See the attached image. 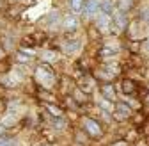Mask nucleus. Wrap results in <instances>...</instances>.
<instances>
[{
    "label": "nucleus",
    "instance_id": "nucleus-1",
    "mask_svg": "<svg viewBox=\"0 0 149 146\" xmlns=\"http://www.w3.org/2000/svg\"><path fill=\"white\" fill-rule=\"evenodd\" d=\"M36 79H37V82H39V86L45 87V89H52V87L55 86V82H57L55 71H53L50 66H46V64H41L39 68H37Z\"/></svg>",
    "mask_w": 149,
    "mask_h": 146
},
{
    "label": "nucleus",
    "instance_id": "nucleus-2",
    "mask_svg": "<svg viewBox=\"0 0 149 146\" xmlns=\"http://www.w3.org/2000/svg\"><path fill=\"white\" fill-rule=\"evenodd\" d=\"M82 128L84 132L92 137V139H100L103 135V128H101V125L94 119V118H89V116H84L82 118Z\"/></svg>",
    "mask_w": 149,
    "mask_h": 146
},
{
    "label": "nucleus",
    "instance_id": "nucleus-3",
    "mask_svg": "<svg viewBox=\"0 0 149 146\" xmlns=\"http://www.w3.org/2000/svg\"><path fill=\"white\" fill-rule=\"evenodd\" d=\"M112 25L121 32L126 30L128 29V13H124L121 9H116V13L112 14Z\"/></svg>",
    "mask_w": 149,
    "mask_h": 146
},
{
    "label": "nucleus",
    "instance_id": "nucleus-4",
    "mask_svg": "<svg viewBox=\"0 0 149 146\" xmlns=\"http://www.w3.org/2000/svg\"><path fill=\"white\" fill-rule=\"evenodd\" d=\"M61 48L64 53H68V55H71V53H77L80 48H82V39L78 38H68L61 43Z\"/></svg>",
    "mask_w": 149,
    "mask_h": 146
},
{
    "label": "nucleus",
    "instance_id": "nucleus-5",
    "mask_svg": "<svg viewBox=\"0 0 149 146\" xmlns=\"http://www.w3.org/2000/svg\"><path fill=\"white\" fill-rule=\"evenodd\" d=\"M114 118L123 121V119H128L130 116H132V107H130V103L126 102H116V109H114Z\"/></svg>",
    "mask_w": 149,
    "mask_h": 146
},
{
    "label": "nucleus",
    "instance_id": "nucleus-6",
    "mask_svg": "<svg viewBox=\"0 0 149 146\" xmlns=\"http://www.w3.org/2000/svg\"><path fill=\"white\" fill-rule=\"evenodd\" d=\"M78 25H80V20H78V16L71 13V14H66L62 18V29L68 30V32H74V30H78Z\"/></svg>",
    "mask_w": 149,
    "mask_h": 146
},
{
    "label": "nucleus",
    "instance_id": "nucleus-7",
    "mask_svg": "<svg viewBox=\"0 0 149 146\" xmlns=\"http://www.w3.org/2000/svg\"><path fill=\"white\" fill-rule=\"evenodd\" d=\"M100 2H101V0H85L84 16L85 18H96L98 13H100Z\"/></svg>",
    "mask_w": 149,
    "mask_h": 146
},
{
    "label": "nucleus",
    "instance_id": "nucleus-8",
    "mask_svg": "<svg viewBox=\"0 0 149 146\" xmlns=\"http://www.w3.org/2000/svg\"><path fill=\"white\" fill-rule=\"evenodd\" d=\"M110 25H112V16H107V14H103V13H100L98 16H96V29L100 30V32H108L110 30Z\"/></svg>",
    "mask_w": 149,
    "mask_h": 146
},
{
    "label": "nucleus",
    "instance_id": "nucleus-9",
    "mask_svg": "<svg viewBox=\"0 0 149 146\" xmlns=\"http://www.w3.org/2000/svg\"><path fill=\"white\" fill-rule=\"evenodd\" d=\"M116 9H117V2H116V0H101V2H100V13H103L107 16H112L116 13Z\"/></svg>",
    "mask_w": 149,
    "mask_h": 146
},
{
    "label": "nucleus",
    "instance_id": "nucleus-10",
    "mask_svg": "<svg viewBox=\"0 0 149 146\" xmlns=\"http://www.w3.org/2000/svg\"><path fill=\"white\" fill-rule=\"evenodd\" d=\"M100 89H101V95H103L105 100L116 102V91H114V86H112V84H105V86H101Z\"/></svg>",
    "mask_w": 149,
    "mask_h": 146
},
{
    "label": "nucleus",
    "instance_id": "nucleus-11",
    "mask_svg": "<svg viewBox=\"0 0 149 146\" xmlns=\"http://www.w3.org/2000/svg\"><path fill=\"white\" fill-rule=\"evenodd\" d=\"M121 91H123L124 95H133L135 91H137V84L133 80H130V79H124L121 82Z\"/></svg>",
    "mask_w": 149,
    "mask_h": 146
},
{
    "label": "nucleus",
    "instance_id": "nucleus-12",
    "mask_svg": "<svg viewBox=\"0 0 149 146\" xmlns=\"http://www.w3.org/2000/svg\"><path fill=\"white\" fill-rule=\"evenodd\" d=\"M68 6H69L71 13L78 14V13H84V6H85V0H68Z\"/></svg>",
    "mask_w": 149,
    "mask_h": 146
},
{
    "label": "nucleus",
    "instance_id": "nucleus-13",
    "mask_svg": "<svg viewBox=\"0 0 149 146\" xmlns=\"http://www.w3.org/2000/svg\"><path fill=\"white\" fill-rule=\"evenodd\" d=\"M119 53V48H116V46H110V45H103V48H101V52H100V55L101 57H112V55H117Z\"/></svg>",
    "mask_w": 149,
    "mask_h": 146
},
{
    "label": "nucleus",
    "instance_id": "nucleus-14",
    "mask_svg": "<svg viewBox=\"0 0 149 146\" xmlns=\"http://www.w3.org/2000/svg\"><path fill=\"white\" fill-rule=\"evenodd\" d=\"M116 2H117V9H121L124 13H128L135 6V0H116Z\"/></svg>",
    "mask_w": 149,
    "mask_h": 146
},
{
    "label": "nucleus",
    "instance_id": "nucleus-15",
    "mask_svg": "<svg viewBox=\"0 0 149 146\" xmlns=\"http://www.w3.org/2000/svg\"><path fill=\"white\" fill-rule=\"evenodd\" d=\"M139 20L149 25V6H146V7H142V9L139 11Z\"/></svg>",
    "mask_w": 149,
    "mask_h": 146
},
{
    "label": "nucleus",
    "instance_id": "nucleus-16",
    "mask_svg": "<svg viewBox=\"0 0 149 146\" xmlns=\"http://www.w3.org/2000/svg\"><path fill=\"white\" fill-rule=\"evenodd\" d=\"M0 146H14V139H11V137H0Z\"/></svg>",
    "mask_w": 149,
    "mask_h": 146
},
{
    "label": "nucleus",
    "instance_id": "nucleus-17",
    "mask_svg": "<svg viewBox=\"0 0 149 146\" xmlns=\"http://www.w3.org/2000/svg\"><path fill=\"white\" fill-rule=\"evenodd\" d=\"M110 146H128V144H126V142H123V141H121V142H114V144H110Z\"/></svg>",
    "mask_w": 149,
    "mask_h": 146
},
{
    "label": "nucleus",
    "instance_id": "nucleus-18",
    "mask_svg": "<svg viewBox=\"0 0 149 146\" xmlns=\"http://www.w3.org/2000/svg\"><path fill=\"white\" fill-rule=\"evenodd\" d=\"M144 46H146V50H147V52H149V39H147V41H146V43H144Z\"/></svg>",
    "mask_w": 149,
    "mask_h": 146
},
{
    "label": "nucleus",
    "instance_id": "nucleus-19",
    "mask_svg": "<svg viewBox=\"0 0 149 146\" xmlns=\"http://www.w3.org/2000/svg\"><path fill=\"white\" fill-rule=\"evenodd\" d=\"M4 57V52H2V48H0V59H2Z\"/></svg>",
    "mask_w": 149,
    "mask_h": 146
}]
</instances>
